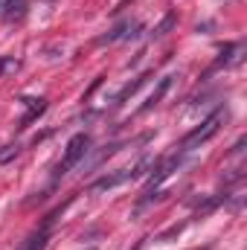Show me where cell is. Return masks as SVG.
Wrapping results in <instances>:
<instances>
[{"label": "cell", "instance_id": "6da1fadb", "mask_svg": "<svg viewBox=\"0 0 247 250\" xmlns=\"http://www.w3.org/2000/svg\"><path fill=\"white\" fill-rule=\"evenodd\" d=\"M90 146H93V140H90V134H84V131H82V134H76V137H70V143H67V148H64V157L56 163L53 184H59L70 169H76V166L84 160V154L90 151Z\"/></svg>", "mask_w": 247, "mask_h": 250}, {"label": "cell", "instance_id": "7a4b0ae2", "mask_svg": "<svg viewBox=\"0 0 247 250\" xmlns=\"http://www.w3.org/2000/svg\"><path fill=\"white\" fill-rule=\"evenodd\" d=\"M227 120V111L224 108H218V111H212L204 123L198 125V128H192L189 134H186L184 140H181V151H192V148H201L206 140H212L215 134H218V128L224 125Z\"/></svg>", "mask_w": 247, "mask_h": 250}, {"label": "cell", "instance_id": "3957f363", "mask_svg": "<svg viewBox=\"0 0 247 250\" xmlns=\"http://www.w3.org/2000/svg\"><path fill=\"white\" fill-rule=\"evenodd\" d=\"M151 160L148 157H143L140 163H134V166H128V169H117V172H108V175H102V178H96L93 184H90V189L93 192H105V189H117L123 187V184H128V181H137L143 172H145V166H148Z\"/></svg>", "mask_w": 247, "mask_h": 250}, {"label": "cell", "instance_id": "277c9868", "mask_svg": "<svg viewBox=\"0 0 247 250\" xmlns=\"http://www.w3.org/2000/svg\"><path fill=\"white\" fill-rule=\"evenodd\" d=\"M181 154L184 151H178V154H172L169 160H163L154 172H151V178H148V184L143 189V198H140V207H145L148 201H151V192H157V187L166 181V178H172V172H178V166H181Z\"/></svg>", "mask_w": 247, "mask_h": 250}, {"label": "cell", "instance_id": "5b68a950", "mask_svg": "<svg viewBox=\"0 0 247 250\" xmlns=\"http://www.w3.org/2000/svg\"><path fill=\"white\" fill-rule=\"evenodd\" d=\"M62 215V209H56V212H50L44 221H41V227H35L21 245L18 250H47V242H50V236H53V224H56V218Z\"/></svg>", "mask_w": 247, "mask_h": 250}, {"label": "cell", "instance_id": "8992f818", "mask_svg": "<svg viewBox=\"0 0 247 250\" xmlns=\"http://www.w3.org/2000/svg\"><path fill=\"white\" fill-rule=\"evenodd\" d=\"M120 146H123V143H108V146H102V151H93V148H90V151L84 154L87 160H82V163H79V166H82V172L99 169V166H102V163H105L108 157H114V154L120 151Z\"/></svg>", "mask_w": 247, "mask_h": 250}, {"label": "cell", "instance_id": "52a82bcc", "mask_svg": "<svg viewBox=\"0 0 247 250\" xmlns=\"http://www.w3.org/2000/svg\"><path fill=\"white\" fill-rule=\"evenodd\" d=\"M23 105H26V114L21 117V123H18V128L23 131V128H29V125L35 123L44 111H47V99H23Z\"/></svg>", "mask_w": 247, "mask_h": 250}, {"label": "cell", "instance_id": "ba28073f", "mask_svg": "<svg viewBox=\"0 0 247 250\" xmlns=\"http://www.w3.org/2000/svg\"><path fill=\"white\" fill-rule=\"evenodd\" d=\"M26 9H29V3H26V0H6V3H3V9H0V15H3V21H6V23H18V21H23Z\"/></svg>", "mask_w": 247, "mask_h": 250}, {"label": "cell", "instance_id": "9c48e42d", "mask_svg": "<svg viewBox=\"0 0 247 250\" xmlns=\"http://www.w3.org/2000/svg\"><path fill=\"white\" fill-rule=\"evenodd\" d=\"M169 87H172V76H163V79L157 82V90H154V93H151L143 105H140V114H145V111H151L154 105H160V99L166 96V90H169Z\"/></svg>", "mask_w": 247, "mask_h": 250}, {"label": "cell", "instance_id": "30bf717a", "mask_svg": "<svg viewBox=\"0 0 247 250\" xmlns=\"http://www.w3.org/2000/svg\"><path fill=\"white\" fill-rule=\"evenodd\" d=\"M134 26H137V23H131V21L117 23V26H114L108 35H102V38H99V44H114V41H120V38H131V35H134V32H131Z\"/></svg>", "mask_w": 247, "mask_h": 250}, {"label": "cell", "instance_id": "8fae6325", "mask_svg": "<svg viewBox=\"0 0 247 250\" xmlns=\"http://www.w3.org/2000/svg\"><path fill=\"white\" fill-rule=\"evenodd\" d=\"M148 79H151V73H143V76H140V79H134V82H131V84H125L123 90H120V93H117V96H114V105H123L125 99H128V96H134V93H137V90H140V87H143V84H145V82H148Z\"/></svg>", "mask_w": 247, "mask_h": 250}, {"label": "cell", "instance_id": "7c38bea8", "mask_svg": "<svg viewBox=\"0 0 247 250\" xmlns=\"http://www.w3.org/2000/svg\"><path fill=\"white\" fill-rule=\"evenodd\" d=\"M18 154H21V143H9V146H0V166L12 163Z\"/></svg>", "mask_w": 247, "mask_h": 250}, {"label": "cell", "instance_id": "4fadbf2b", "mask_svg": "<svg viewBox=\"0 0 247 250\" xmlns=\"http://www.w3.org/2000/svg\"><path fill=\"white\" fill-rule=\"evenodd\" d=\"M172 26H175V15H172V12H169V15H166V18H163V21H160V26H157V29H154V32H151V35H154V38H163V35H166V32H169V29H172Z\"/></svg>", "mask_w": 247, "mask_h": 250}, {"label": "cell", "instance_id": "5bb4252c", "mask_svg": "<svg viewBox=\"0 0 247 250\" xmlns=\"http://www.w3.org/2000/svg\"><path fill=\"white\" fill-rule=\"evenodd\" d=\"M18 67H21L18 59H12V56H0V76H3V73H15Z\"/></svg>", "mask_w": 247, "mask_h": 250}, {"label": "cell", "instance_id": "9a60e30c", "mask_svg": "<svg viewBox=\"0 0 247 250\" xmlns=\"http://www.w3.org/2000/svg\"><path fill=\"white\" fill-rule=\"evenodd\" d=\"M0 9H3V0H0Z\"/></svg>", "mask_w": 247, "mask_h": 250}, {"label": "cell", "instance_id": "2e32d148", "mask_svg": "<svg viewBox=\"0 0 247 250\" xmlns=\"http://www.w3.org/2000/svg\"><path fill=\"white\" fill-rule=\"evenodd\" d=\"M87 250H96V248H87Z\"/></svg>", "mask_w": 247, "mask_h": 250}]
</instances>
